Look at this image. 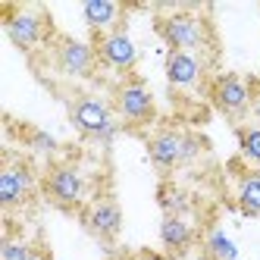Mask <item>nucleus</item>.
Segmentation results:
<instances>
[{
    "instance_id": "1",
    "label": "nucleus",
    "mask_w": 260,
    "mask_h": 260,
    "mask_svg": "<svg viewBox=\"0 0 260 260\" xmlns=\"http://www.w3.org/2000/svg\"><path fill=\"white\" fill-rule=\"evenodd\" d=\"M4 28H7V38L31 53L35 47H41L44 41H50L53 25H50V16L41 7H4Z\"/></svg>"
},
{
    "instance_id": "2",
    "label": "nucleus",
    "mask_w": 260,
    "mask_h": 260,
    "mask_svg": "<svg viewBox=\"0 0 260 260\" xmlns=\"http://www.w3.org/2000/svg\"><path fill=\"white\" fill-rule=\"evenodd\" d=\"M157 31L170 50L198 53L210 44V25L191 10H176L170 16H163V19H157Z\"/></svg>"
},
{
    "instance_id": "3",
    "label": "nucleus",
    "mask_w": 260,
    "mask_h": 260,
    "mask_svg": "<svg viewBox=\"0 0 260 260\" xmlns=\"http://www.w3.org/2000/svg\"><path fill=\"white\" fill-rule=\"evenodd\" d=\"M198 151H201V141L185 128H160L147 141V157L157 170H176V166L194 160Z\"/></svg>"
},
{
    "instance_id": "4",
    "label": "nucleus",
    "mask_w": 260,
    "mask_h": 260,
    "mask_svg": "<svg viewBox=\"0 0 260 260\" xmlns=\"http://www.w3.org/2000/svg\"><path fill=\"white\" fill-rule=\"evenodd\" d=\"M69 119L82 135L98 138V141H113L116 138V122H113V107L104 104L101 98L82 94L69 104Z\"/></svg>"
},
{
    "instance_id": "5",
    "label": "nucleus",
    "mask_w": 260,
    "mask_h": 260,
    "mask_svg": "<svg viewBox=\"0 0 260 260\" xmlns=\"http://www.w3.org/2000/svg\"><path fill=\"white\" fill-rule=\"evenodd\" d=\"M85 191H88L85 176L72 163H57V166H50L47 176H44V194L57 204V207H63V210L82 207V204H85Z\"/></svg>"
},
{
    "instance_id": "6",
    "label": "nucleus",
    "mask_w": 260,
    "mask_h": 260,
    "mask_svg": "<svg viewBox=\"0 0 260 260\" xmlns=\"http://www.w3.org/2000/svg\"><path fill=\"white\" fill-rule=\"evenodd\" d=\"M210 101H213V107L219 110L222 116L241 119L251 110V85H248V79L235 76V72L216 76L210 82Z\"/></svg>"
},
{
    "instance_id": "7",
    "label": "nucleus",
    "mask_w": 260,
    "mask_h": 260,
    "mask_svg": "<svg viewBox=\"0 0 260 260\" xmlns=\"http://www.w3.org/2000/svg\"><path fill=\"white\" fill-rule=\"evenodd\" d=\"M53 60H57V69L69 79H91L98 69L94 44H85L79 38H69V35L53 41Z\"/></svg>"
},
{
    "instance_id": "8",
    "label": "nucleus",
    "mask_w": 260,
    "mask_h": 260,
    "mask_svg": "<svg viewBox=\"0 0 260 260\" xmlns=\"http://www.w3.org/2000/svg\"><path fill=\"white\" fill-rule=\"evenodd\" d=\"M113 110L125 119V122H132V125H144V122H151L154 113H157V107H154V94H151V88H147L141 79H128L116 88V94H113Z\"/></svg>"
},
{
    "instance_id": "9",
    "label": "nucleus",
    "mask_w": 260,
    "mask_h": 260,
    "mask_svg": "<svg viewBox=\"0 0 260 260\" xmlns=\"http://www.w3.org/2000/svg\"><path fill=\"white\" fill-rule=\"evenodd\" d=\"M94 53H98V63L116 69V72H128L138 63V44L132 41V35L125 28L94 35Z\"/></svg>"
},
{
    "instance_id": "10",
    "label": "nucleus",
    "mask_w": 260,
    "mask_h": 260,
    "mask_svg": "<svg viewBox=\"0 0 260 260\" xmlns=\"http://www.w3.org/2000/svg\"><path fill=\"white\" fill-rule=\"evenodd\" d=\"M35 194V173L31 166L22 160H7L4 170H0V204L10 207H19Z\"/></svg>"
},
{
    "instance_id": "11",
    "label": "nucleus",
    "mask_w": 260,
    "mask_h": 260,
    "mask_svg": "<svg viewBox=\"0 0 260 260\" xmlns=\"http://www.w3.org/2000/svg\"><path fill=\"white\" fill-rule=\"evenodd\" d=\"M82 222L94 238L113 241L119 235V229H122V210H119V204L113 198H98L82 210Z\"/></svg>"
},
{
    "instance_id": "12",
    "label": "nucleus",
    "mask_w": 260,
    "mask_h": 260,
    "mask_svg": "<svg viewBox=\"0 0 260 260\" xmlns=\"http://www.w3.org/2000/svg\"><path fill=\"white\" fill-rule=\"evenodd\" d=\"M166 79L173 88L191 91L204 82V60L198 53H185V50H170L166 57Z\"/></svg>"
},
{
    "instance_id": "13",
    "label": "nucleus",
    "mask_w": 260,
    "mask_h": 260,
    "mask_svg": "<svg viewBox=\"0 0 260 260\" xmlns=\"http://www.w3.org/2000/svg\"><path fill=\"white\" fill-rule=\"evenodd\" d=\"M82 16H85L88 28L94 35H107V31L119 28L122 4H116V0H85V4H82Z\"/></svg>"
},
{
    "instance_id": "14",
    "label": "nucleus",
    "mask_w": 260,
    "mask_h": 260,
    "mask_svg": "<svg viewBox=\"0 0 260 260\" xmlns=\"http://www.w3.org/2000/svg\"><path fill=\"white\" fill-rule=\"evenodd\" d=\"M160 241H163L166 254L182 257L185 251L194 245V229H191V222L185 219V216H163V222H160Z\"/></svg>"
},
{
    "instance_id": "15",
    "label": "nucleus",
    "mask_w": 260,
    "mask_h": 260,
    "mask_svg": "<svg viewBox=\"0 0 260 260\" xmlns=\"http://www.w3.org/2000/svg\"><path fill=\"white\" fill-rule=\"evenodd\" d=\"M235 204L245 216H260V170H248L238 179Z\"/></svg>"
},
{
    "instance_id": "16",
    "label": "nucleus",
    "mask_w": 260,
    "mask_h": 260,
    "mask_svg": "<svg viewBox=\"0 0 260 260\" xmlns=\"http://www.w3.org/2000/svg\"><path fill=\"white\" fill-rule=\"evenodd\" d=\"M204 254L210 260H238V245L222 229H210L204 238Z\"/></svg>"
},
{
    "instance_id": "17",
    "label": "nucleus",
    "mask_w": 260,
    "mask_h": 260,
    "mask_svg": "<svg viewBox=\"0 0 260 260\" xmlns=\"http://www.w3.org/2000/svg\"><path fill=\"white\" fill-rule=\"evenodd\" d=\"M157 201H160V207H163V216H182L185 210H188V198H185L182 188H176V185H160V191H157Z\"/></svg>"
},
{
    "instance_id": "18",
    "label": "nucleus",
    "mask_w": 260,
    "mask_h": 260,
    "mask_svg": "<svg viewBox=\"0 0 260 260\" xmlns=\"http://www.w3.org/2000/svg\"><path fill=\"white\" fill-rule=\"evenodd\" d=\"M238 147H241V157L254 163V170H260V125L238 128Z\"/></svg>"
},
{
    "instance_id": "19",
    "label": "nucleus",
    "mask_w": 260,
    "mask_h": 260,
    "mask_svg": "<svg viewBox=\"0 0 260 260\" xmlns=\"http://www.w3.org/2000/svg\"><path fill=\"white\" fill-rule=\"evenodd\" d=\"M35 248L28 245V241H19V238H4V245H0V260H28Z\"/></svg>"
},
{
    "instance_id": "20",
    "label": "nucleus",
    "mask_w": 260,
    "mask_h": 260,
    "mask_svg": "<svg viewBox=\"0 0 260 260\" xmlns=\"http://www.w3.org/2000/svg\"><path fill=\"white\" fill-rule=\"evenodd\" d=\"M28 144H31V151H38V154H53L60 147V141L53 138L50 132H41V128H28Z\"/></svg>"
},
{
    "instance_id": "21",
    "label": "nucleus",
    "mask_w": 260,
    "mask_h": 260,
    "mask_svg": "<svg viewBox=\"0 0 260 260\" xmlns=\"http://www.w3.org/2000/svg\"><path fill=\"white\" fill-rule=\"evenodd\" d=\"M132 260H170V254H160V251H151V248H141L132 254Z\"/></svg>"
},
{
    "instance_id": "22",
    "label": "nucleus",
    "mask_w": 260,
    "mask_h": 260,
    "mask_svg": "<svg viewBox=\"0 0 260 260\" xmlns=\"http://www.w3.org/2000/svg\"><path fill=\"white\" fill-rule=\"evenodd\" d=\"M28 260H50V254H47L44 248H35V251L28 254Z\"/></svg>"
}]
</instances>
